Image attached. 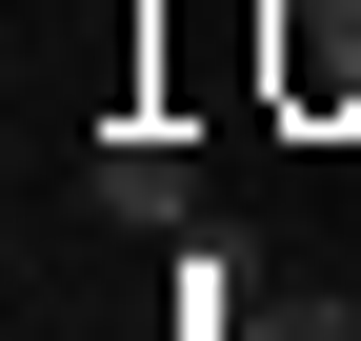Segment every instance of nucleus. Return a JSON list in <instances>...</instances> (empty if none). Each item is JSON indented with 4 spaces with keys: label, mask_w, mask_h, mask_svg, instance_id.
Wrapping results in <instances>:
<instances>
[{
    "label": "nucleus",
    "mask_w": 361,
    "mask_h": 341,
    "mask_svg": "<svg viewBox=\"0 0 361 341\" xmlns=\"http://www.w3.org/2000/svg\"><path fill=\"white\" fill-rule=\"evenodd\" d=\"M101 221H141V241H180V221H201V181H180V141H101Z\"/></svg>",
    "instance_id": "obj_1"
}]
</instances>
